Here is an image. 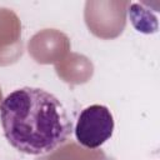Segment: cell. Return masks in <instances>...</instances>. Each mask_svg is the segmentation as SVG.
Returning <instances> with one entry per match:
<instances>
[{"instance_id":"6da1fadb","label":"cell","mask_w":160,"mask_h":160,"mask_svg":"<svg viewBox=\"0 0 160 160\" xmlns=\"http://www.w3.org/2000/svg\"><path fill=\"white\" fill-rule=\"evenodd\" d=\"M0 122L8 142L28 155H44L61 146L72 124L62 102L40 88H20L0 104Z\"/></svg>"},{"instance_id":"7a4b0ae2","label":"cell","mask_w":160,"mask_h":160,"mask_svg":"<svg viewBox=\"0 0 160 160\" xmlns=\"http://www.w3.org/2000/svg\"><path fill=\"white\" fill-rule=\"evenodd\" d=\"M74 131L80 145L88 149H98L112 136V114L105 105H90L80 112Z\"/></svg>"},{"instance_id":"3957f363","label":"cell","mask_w":160,"mask_h":160,"mask_svg":"<svg viewBox=\"0 0 160 160\" xmlns=\"http://www.w3.org/2000/svg\"><path fill=\"white\" fill-rule=\"evenodd\" d=\"M129 18L132 26L142 34H154L158 31V19L145 4L134 2L129 9Z\"/></svg>"}]
</instances>
